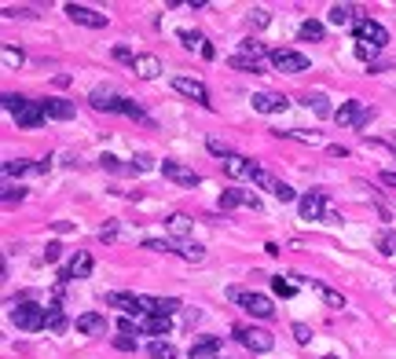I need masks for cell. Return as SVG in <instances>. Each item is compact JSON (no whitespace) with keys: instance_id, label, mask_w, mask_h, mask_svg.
Wrapping results in <instances>:
<instances>
[{"instance_id":"816d5d0a","label":"cell","mask_w":396,"mask_h":359,"mask_svg":"<svg viewBox=\"0 0 396 359\" xmlns=\"http://www.w3.org/2000/svg\"><path fill=\"white\" fill-rule=\"evenodd\" d=\"M375 51H378V48H370V44H363V41H356V55H360L363 62H367V59H375Z\"/></svg>"},{"instance_id":"f5cc1de1","label":"cell","mask_w":396,"mask_h":359,"mask_svg":"<svg viewBox=\"0 0 396 359\" xmlns=\"http://www.w3.org/2000/svg\"><path fill=\"white\" fill-rule=\"evenodd\" d=\"M114 59H118V62H136V55L129 48H114Z\"/></svg>"},{"instance_id":"5bb4252c","label":"cell","mask_w":396,"mask_h":359,"mask_svg":"<svg viewBox=\"0 0 396 359\" xmlns=\"http://www.w3.org/2000/svg\"><path fill=\"white\" fill-rule=\"evenodd\" d=\"M286 107H290V99L283 92H253V110L257 114H279Z\"/></svg>"},{"instance_id":"7a4b0ae2","label":"cell","mask_w":396,"mask_h":359,"mask_svg":"<svg viewBox=\"0 0 396 359\" xmlns=\"http://www.w3.org/2000/svg\"><path fill=\"white\" fill-rule=\"evenodd\" d=\"M227 297H232L235 304H242L250 315L257 319H272L275 308H272V297H264V293H246V290H227Z\"/></svg>"},{"instance_id":"5b68a950","label":"cell","mask_w":396,"mask_h":359,"mask_svg":"<svg viewBox=\"0 0 396 359\" xmlns=\"http://www.w3.org/2000/svg\"><path fill=\"white\" fill-rule=\"evenodd\" d=\"M125 103L129 99H121L114 88H92L88 92V107L92 110H107V114H125Z\"/></svg>"},{"instance_id":"ba28073f","label":"cell","mask_w":396,"mask_h":359,"mask_svg":"<svg viewBox=\"0 0 396 359\" xmlns=\"http://www.w3.org/2000/svg\"><path fill=\"white\" fill-rule=\"evenodd\" d=\"M298 213L301 220H323L327 216V195L323 191H309V195L298 198Z\"/></svg>"},{"instance_id":"be15d7a7","label":"cell","mask_w":396,"mask_h":359,"mask_svg":"<svg viewBox=\"0 0 396 359\" xmlns=\"http://www.w3.org/2000/svg\"><path fill=\"white\" fill-rule=\"evenodd\" d=\"M327 359H338V356H327Z\"/></svg>"},{"instance_id":"836d02e7","label":"cell","mask_w":396,"mask_h":359,"mask_svg":"<svg viewBox=\"0 0 396 359\" xmlns=\"http://www.w3.org/2000/svg\"><path fill=\"white\" fill-rule=\"evenodd\" d=\"M150 359H176L173 341H150Z\"/></svg>"},{"instance_id":"6125c7cd","label":"cell","mask_w":396,"mask_h":359,"mask_svg":"<svg viewBox=\"0 0 396 359\" xmlns=\"http://www.w3.org/2000/svg\"><path fill=\"white\" fill-rule=\"evenodd\" d=\"M323 220H327V224H341V213H338V209H327Z\"/></svg>"},{"instance_id":"9c48e42d","label":"cell","mask_w":396,"mask_h":359,"mask_svg":"<svg viewBox=\"0 0 396 359\" xmlns=\"http://www.w3.org/2000/svg\"><path fill=\"white\" fill-rule=\"evenodd\" d=\"M356 41H363L370 48H386L389 44V30L381 22H375V19H363L360 26H356Z\"/></svg>"},{"instance_id":"ee69618b","label":"cell","mask_w":396,"mask_h":359,"mask_svg":"<svg viewBox=\"0 0 396 359\" xmlns=\"http://www.w3.org/2000/svg\"><path fill=\"white\" fill-rule=\"evenodd\" d=\"M293 341H298V344H309V341H312V326L293 323Z\"/></svg>"},{"instance_id":"f1b7e54d","label":"cell","mask_w":396,"mask_h":359,"mask_svg":"<svg viewBox=\"0 0 396 359\" xmlns=\"http://www.w3.org/2000/svg\"><path fill=\"white\" fill-rule=\"evenodd\" d=\"M323 22H316V19H304L301 22V30H298V37H301V41H323Z\"/></svg>"},{"instance_id":"7c38bea8","label":"cell","mask_w":396,"mask_h":359,"mask_svg":"<svg viewBox=\"0 0 396 359\" xmlns=\"http://www.w3.org/2000/svg\"><path fill=\"white\" fill-rule=\"evenodd\" d=\"M224 173L232 180H253V176H257V165H253L246 154H227V158H224Z\"/></svg>"},{"instance_id":"d6986e66","label":"cell","mask_w":396,"mask_h":359,"mask_svg":"<svg viewBox=\"0 0 396 359\" xmlns=\"http://www.w3.org/2000/svg\"><path fill=\"white\" fill-rule=\"evenodd\" d=\"M139 323V333H150V338H169V315H144V319H136Z\"/></svg>"},{"instance_id":"681fc988","label":"cell","mask_w":396,"mask_h":359,"mask_svg":"<svg viewBox=\"0 0 396 359\" xmlns=\"http://www.w3.org/2000/svg\"><path fill=\"white\" fill-rule=\"evenodd\" d=\"M239 202H242V205H250L253 213L261 209V198H257V195H250V191H239Z\"/></svg>"},{"instance_id":"ab89813d","label":"cell","mask_w":396,"mask_h":359,"mask_svg":"<svg viewBox=\"0 0 396 359\" xmlns=\"http://www.w3.org/2000/svg\"><path fill=\"white\" fill-rule=\"evenodd\" d=\"M26 103H30L26 96H11V92H8V96H4V110L11 114V118H15V114H19L22 107H26Z\"/></svg>"},{"instance_id":"8fae6325","label":"cell","mask_w":396,"mask_h":359,"mask_svg":"<svg viewBox=\"0 0 396 359\" xmlns=\"http://www.w3.org/2000/svg\"><path fill=\"white\" fill-rule=\"evenodd\" d=\"M327 19H330V26H360L367 15H363V8H356V4H334L327 11Z\"/></svg>"},{"instance_id":"3957f363","label":"cell","mask_w":396,"mask_h":359,"mask_svg":"<svg viewBox=\"0 0 396 359\" xmlns=\"http://www.w3.org/2000/svg\"><path fill=\"white\" fill-rule=\"evenodd\" d=\"M268 59H272V67H275L279 73H304V70H309V55H301V51H290V48L268 51Z\"/></svg>"},{"instance_id":"cb8c5ba5","label":"cell","mask_w":396,"mask_h":359,"mask_svg":"<svg viewBox=\"0 0 396 359\" xmlns=\"http://www.w3.org/2000/svg\"><path fill=\"white\" fill-rule=\"evenodd\" d=\"M107 304H110V308H121L129 319L144 312V308H139V297H132V293H107Z\"/></svg>"},{"instance_id":"60d3db41","label":"cell","mask_w":396,"mask_h":359,"mask_svg":"<svg viewBox=\"0 0 396 359\" xmlns=\"http://www.w3.org/2000/svg\"><path fill=\"white\" fill-rule=\"evenodd\" d=\"M272 290L279 297H293V293H298V282H283V275H279V279H272Z\"/></svg>"},{"instance_id":"30bf717a","label":"cell","mask_w":396,"mask_h":359,"mask_svg":"<svg viewBox=\"0 0 396 359\" xmlns=\"http://www.w3.org/2000/svg\"><path fill=\"white\" fill-rule=\"evenodd\" d=\"M173 92H180L187 99L202 103V107H209V88L202 81H195V77H173Z\"/></svg>"},{"instance_id":"94428289","label":"cell","mask_w":396,"mask_h":359,"mask_svg":"<svg viewBox=\"0 0 396 359\" xmlns=\"http://www.w3.org/2000/svg\"><path fill=\"white\" fill-rule=\"evenodd\" d=\"M381 184H386V187H396V169H386V173H381Z\"/></svg>"},{"instance_id":"4316f807","label":"cell","mask_w":396,"mask_h":359,"mask_svg":"<svg viewBox=\"0 0 396 359\" xmlns=\"http://www.w3.org/2000/svg\"><path fill=\"white\" fill-rule=\"evenodd\" d=\"M253 184H257V187H264V191H272L275 198H279V191L286 187L283 180H279V176H272V173H268V169H257V176H253Z\"/></svg>"},{"instance_id":"e575fe53","label":"cell","mask_w":396,"mask_h":359,"mask_svg":"<svg viewBox=\"0 0 396 359\" xmlns=\"http://www.w3.org/2000/svg\"><path fill=\"white\" fill-rule=\"evenodd\" d=\"M268 22H272V15H268L264 8H253V11H246V26H250V30H264Z\"/></svg>"},{"instance_id":"4dcf8cb0","label":"cell","mask_w":396,"mask_h":359,"mask_svg":"<svg viewBox=\"0 0 396 359\" xmlns=\"http://www.w3.org/2000/svg\"><path fill=\"white\" fill-rule=\"evenodd\" d=\"M227 67H232V70H246V73H261V59H250V55H242V51H239V55L227 59Z\"/></svg>"},{"instance_id":"f6af8a7d","label":"cell","mask_w":396,"mask_h":359,"mask_svg":"<svg viewBox=\"0 0 396 359\" xmlns=\"http://www.w3.org/2000/svg\"><path fill=\"white\" fill-rule=\"evenodd\" d=\"M59 256H62V246H59V242H48V246H44V253H41V261H48V264H55Z\"/></svg>"},{"instance_id":"6da1fadb","label":"cell","mask_w":396,"mask_h":359,"mask_svg":"<svg viewBox=\"0 0 396 359\" xmlns=\"http://www.w3.org/2000/svg\"><path fill=\"white\" fill-rule=\"evenodd\" d=\"M11 323L19 330H26V333H37V330L48 326V308L33 304V301H22V304L11 308Z\"/></svg>"},{"instance_id":"603a6c76","label":"cell","mask_w":396,"mask_h":359,"mask_svg":"<svg viewBox=\"0 0 396 359\" xmlns=\"http://www.w3.org/2000/svg\"><path fill=\"white\" fill-rule=\"evenodd\" d=\"M165 231L176 238V242H184L191 235V216L187 213H173V216H165Z\"/></svg>"},{"instance_id":"ac0fdd59","label":"cell","mask_w":396,"mask_h":359,"mask_svg":"<svg viewBox=\"0 0 396 359\" xmlns=\"http://www.w3.org/2000/svg\"><path fill=\"white\" fill-rule=\"evenodd\" d=\"M78 330L85 333V338H103V333H107V315L85 312V315H78Z\"/></svg>"},{"instance_id":"d590c367","label":"cell","mask_w":396,"mask_h":359,"mask_svg":"<svg viewBox=\"0 0 396 359\" xmlns=\"http://www.w3.org/2000/svg\"><path fill=\"white\" fill-rule=\"evenodd\" d=\"M375 246H378V253H381V256H393V253H396V231H381Z\"/></svg>"},{"instance_id":"f35d334b","label":"cell","mask_w":396,"mask_h":359,"mask_svg":"<svg viewBox=\"0 0 396 359\" xmlns=\"http://www.w3.org/2000/svg\"><path fill=\"white\" fill-rule=\"evenodd\" d=\"M206 150H209V154H216V158H227V154H235L232 147L224 143V139H216V136H209V139H206Z\"/></svg>"},{"instance_id":"8992f818","label":"cell","mask_w":396,"mask_h":359,"mask_svg":"<svg viewBox=\"0 0 396 359\" xmlns=\"http://www.w3.org/2000/svg\"><path fill=\"white\" fill-rule=\"evenodd\" d=\"M158 169H162V176H165V180H173V184H180V187H198V184H202V176H198L195 169H187L184 161L165 158V161L158 165Z\"/></svg>"},{"instance_id":"83f0119b","label":"cell","mask_w":396,"mask_h":359,"mask_svg":"<svg viewBox=\"0 0 396 359\" xmlns=\"http://www.w3.org/2000/svg\"><path fill=\"white\" fill-rule=\"evenodd\" d=\"M0 59H4V70H19L22 62H26L22 48H15V44H4V48H0Z\"/></svg>"},{"instance_id":"f907efd6","label":"cell","mask_w":396,"mask_h":359,"mask_svg":"<svg viewBox=\"0 0 396 359\" xmlns=\"http://www.w3.org/2000/svg\"><path fill=\"white\" fill-rule=\"evenodd\" d=\"M136 169L139 173H150V169H155V158H150V154H136Z\"/></svg>"},{"instance_id":"bcb514c9","label":"cell","mask_w":396,"mask_h":359,"mask_svg":"<svg viewBox=\"0 0 396 359\" xmlns=\"http://www.w3.org/2000/svg\"><path fill=\"white\" fill-rule=\"evenodd\" d=\"M0 198H4V205H11V202L26 198V191H22V187H4V195H0Z\"/></svg>"},{"instance_id":"7402d4cb","label":"cell","mask_w":396,"mask_h":359,"mask_svg":"<svg viewBox=\"0 0 396 359\" xmlns=\"http://www.w3.org/2000/svg\"><path fill=\"white\" fill-rule=\"evenodd\" d=\"M221 349H224L221 338H198L191 344V359H221Z\"/></svg>"},{"instance_id":"52a82bcc","label":"cell","mask_w":396,"mask_h":359,"mask_svg":"<svg viewBox=\"0 0 396 359\" xmlns=\"http://www.w3.org/2000/svg\"><path fill=\"white\" fill-rule=\"evenodd\" d=\"M67 15L78 26H88V30H103V26L110 22V15H103V11H96L88 4H67Z\"/></svg>"},{"instance_id":"db71d44e","label":"cell","mask_w":396,"mask_h":359,"mask_svg":"<svg viewBox=\"0 0 396 359\" xmlns=\"http://www.w3.org/2000/svg\"><path fill=\"white\" fill-rule=\"evenodd\" d=\"M327 154H330V158H349V147H341V143H330V147H327Z\"/></svg>"},{"instance_id":"680465c9","label":"cell","mask_w":396,"mask_h":359,"mask_svg":"<svg viewBox=\"0 0 396 359\" xmlns=\"http://www.w3.org/2000/svg\"><path fill=\"white\" fill-rule=\"evenodd\" d=\"M114 235H118V227H114V224H107L103 231H99V238H103V242H114Z\"/></svg>"},{"instance_id":"44dd1931","label":"cell","mask_w":396,"mask_h":359,"mask_svg":"<svg viewBox=\"0 0 396 359\" xmlns=\"http://www.w3.org/2000/svg\"><path fill=\"white\" fill-rule=\"evenodd\" d=\"M15 121H19V128H41V125H44V107L30 99L26 107H22V110L15 114Z\"/></svg>"},{"instance_id":"4fadbf2b","label":"cell","mask_w":396,"mask_h":359,"mask_svg":"<svg viewBox=\"0 0 396 359\" xmlns=\"http://www.w3.org/2000/svg\"><path fill=\"white\" fill-rule=\"evenodd\" d=\"M139 308H144L147 315H173V312H180V301L176 297H147V293H139Z\"/></svg>"},{"instance_id":"ffe728a7","label":"cell","mask_w":396,"mask_h":359,"mask_svg":"<svg viewBox=\"0 0 396 359\" xmlns=\"http://www.w3.org/2000/svg\"><path fill=\"white\" fill-rule=\"evenodd\" d=\"M132 70L144 77V81H155V77L162 73V59H158V55H150V51H139L136 62H132Z\"/></svg>"},{"instance_id":"c3c4849f","label":"cell","mask_w":396,"mask_h":359,"mask_svg":"<svg viewBox=\"0 0 396 359\" xmlns=\"http://www.w3.org/2000/svg\"><path fill=\"white\" fill-rule=\"evenodd\" d=\"M114 349H121V352H136V341L129 338V333H121V338H114Z\"/></svg>"},{"instance_id":"7bdbcfd3","label":"cell","mask_w":396,"mask_h":359,"mask_svg":"<svg viewBox=\"0 0 396 359\" xmlns=\"http://www.w3.org/2000/svg\"><path fill=\"white\" fill-rule=\"evenodd\" d=\"M144 249H150V253H176L173 242H158V238H147V242H144Z\"/></svg>"},{"instance_id":"d6a6232c","label":"cell","mask_w":396,"mask_h":359,"mask_svg":"<svg viewBox=\"0 0 396 359\" xmlns=\"http://www.w3.org/2000/svg\"><path fill=\"white\" fill-rule=\"evenodd\" d=\"M4 173L8 176H26V173H37V165H30L26 158H11V161H4Z\"/></svg>"},{"instance_id":"d4e9b609","label":"cell","mask_w":396,"mask_h":359,"mask_svg":"<svg viewBox=\"0 0 396 359\" xmlns=\"http://www.w3.org/2000/svg\"><path fill=\"white\" fill-rule=\"evenodd\" d=\"M304 107L316 110L319 118H334V110H330V99H327L323 92H309V96H304Z\"/></svg>"},{"instance_id":"9a60e30c","label":"cell","mask_w":396,"mask_h":359,"mask_svg":"<svg viewBox=\"0 0 396 359\" xmlns=\"http://www.w3.org/2000/svg\"><path fill=\"white\" fill-rule=\"evenodd\" d=\"M360 118H363V103L360 99H349V103H341V107L334 110V121L341 128H356V125H360Z\"/></svg>"},{"instance_id":"11a10c76","label":"cell","mask_w":396,"mask_h":359,"mask_svg":"<svg viewBox=\"0 0 396 359\" xmlns=\"http://www.w3.org/2000/svg\"><path fill=\"white\" fill-rule=\"evenodd\" d=\"M118 330H121V333H136V330H139V323H132V319H129V315H125V319H121V323H118Z\"/></svg>"},{"instance_id":"91938a15","label":"cell","mask_w":396,"mask_h":359,"mask_svg":"<svg viewBox=\"0 0 396 359\" xmlns=\"http://www.w3.org/2000/svg\"><path fill=\"white\" fill-rule=\"evenodd\" d=\"M99 161H103V169H121V165H118V158H114V154H103V158H99Z\"/></svg>"},{"instance_id":"f546056e","label":"cell","mask_w":396,"mask_h":359,"mask_svg":"<svg viewBox=\"0 0 396 359\" xmlns=\"http://www.w3.org/2000/svg\"><path fill=\"white\" fill-rule=\"evenodd\" d=\"M176 253H180L184 261H191V264H202V261H206V249H202L198 242H180V246H176Z\"/></svg>"},{"instance_id":"1f68e13d","label":"cell","mask_w":396,"mask_h":359,"mask_svg":"<svg viewBox=\"0 0 396 359\" xmlns=\"http://www.w3.org/2000/svg\"><path fill=\"white\" fill-rule=\"evenodd\" d=\"M48 330H52V333H62V330H67V315H62L59 304H48Z\"/></svg>"},{"instance_id":"7dc6e473","label":"cell","mask_w":396,"mask_h":359,"mask_svg":"<svg viewBox=\"0 0 396 359\" xmlns=\"http://www.w3.org/2000/svg\"><path fill=\"white\" fill-rule=\"evenodd\" d=\"M235 205H242L239 202V191H224V195H221V209L227 213V209H235Z\"/></svg>"},{"instance_id":"74e56055","label":"cell","mask_w":396,"mask_h":359,"mask_svg":"<svg viewBox=\"0 0 396 359\" xmlns=\"http://www.w3.org/2000/svg\"><path fill=\"white\" fill-rule=\"evenodd\" d=\"M239 48H242V55H250V59H264V44L253 41V37H246V41H242Z\"/></svg>"},{"instance_id":"6f0895ef","label":"cell","mask_w":396,"mask_h":359,"mask_svg":"<svg viewBox=\"0 0 396 359\" xmlns=\"http://www.w3.org/2000/svg\"><path fill=\"white\" fill-rule=\"evenodd\" d=\"M370 121H375V107H363V118H360V125H356V128H367Z\"/></svg>"},{"instance_id":"277c9868","label":"cell","mask_w":396,"mask_h":359,"mask_svg":"<svg viewBox=\"0 0 396 359\" xmlns=\"http://www.w3.org/2000/svg\"><path fill=\"white\" fill-rule=\"evenodd\" d=\"M235 338L246 344V349L253 356H264V352H272L275 349V338L268 330H253V326H235Z\"/></svg>"},{"instance_id":"484cf974","label":"cell","mask_w":396,"mask_h":359,"mask_svg":"<svg viewBox=\"0 0 396 359\" xmlns=\"http://www.w3.org/2000/svg\"><path fill=\"white\" fill-rule=\"evenodd\" d=\"M312 282V279H309ZM312 290L323 297V304L327 308H345V293H338V290H330V286H323V282H312Z\"/></svg>"},{"instance_id":"2e32d148","label":"cell","mask_w":396,"mask_h":359,"mask_svg":"<svg viewBox=\"0 0 396 359\" xmlns=\"http://www.w3.org/2000/svg\"><path fill=\"white\" fill-rule=\"evenodd\" d=\"M41 107H44V118H52V121H70L78 114V107L70 99H41Z\"/></svg>"},{"instance_id":"9f6ffc18","label":"cell","mask_w":396,"mask_h":359,"mask_svg":"<svg viewBox=\"0 0 396 359\" xmlns=\"http://www.w3.org/2000/svg\"><path fill=\"white\" fill-rule=\"evenodd\" d=\"M198 319H202V312H198V308H187V312H184V323H187V326H195Z\"/></svg>"},{"instance_id":"b9f144b4","label":"cell","mask_w":396,"mask_h":359,"mask_svg":"<svg viewBox=\"0 0 396 359\" xmlns=\"http://www.w3.org/2000/svg\"><path fill=\"white\" fill-rule=\"evenodd\" d=\"M4 15L8 19H37V8H15V4H8Z\"/></svg>"},{"instance_id":"8d00e7d4","label":"cell","mask_w":396,"mask_h":359,"mask_svg":"<svg viewBox=\"0 0 396 359\" xmlns=\"http://www.w3.org/2000/svg\"><path fill=\"white\" fill-rule=\"evenodd\" d=\"M176 37L184 41V48H206V37H202L198 30H180Z\"/></svg>"},{"instance_id":"e0dca14e","label":"cell","mask_w":396,"mask_h":359,"mask_svg":"<svg viewBox=\"0 0 396 359\" xmlns=\"http://www.w3.org/2000/svg\"><path fill=\"white\" fill-rule=\"evenodd\" d=\"M88 275H92V256H88V253H78V256H74V261L59 272L62 282H70V279H88Z\"/></svg>"},{"instance_id":"e7e4bbea","label":"cell","mask_w":396,"mask_h":359,"mask_svg":"<svg viewBox=\"0 0 396 359\" xmlns=\"http://www.w3.org/2000/svg\"><path fill=\"white\" fill-rule=\"evenodd\" d=\"M393 290H396V282H393Z\"/></svg>"}]
</instances>
